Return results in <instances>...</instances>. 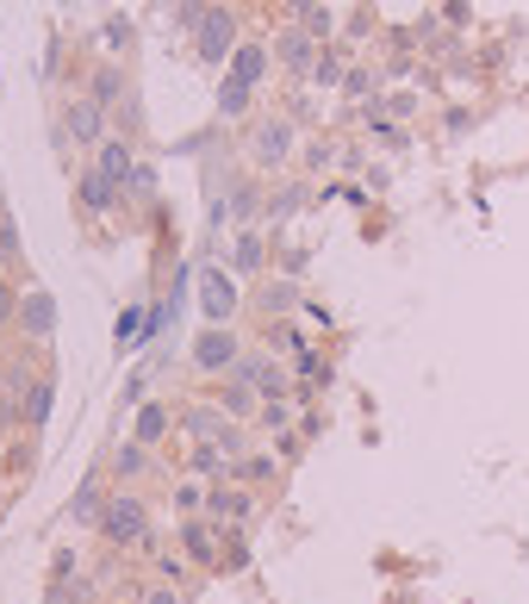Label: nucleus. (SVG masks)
<instances>
[{
  "label": "nucleus",
  "mask_w": 529,
  "mask_h": 604,
  "mask_svg": "<svg viewBox=\"0 0 529 604\" xmlns=\"http://www.w3.org/2000/svg\"><path fill=\"white\" fill-rule=\"evenodd\" d=\"M144 604H175V592H144Z\"/></svg>",
  "instance_id": "412c9836"
},
{
  "label": "nucleus",
  "mask_w": 529,
  "mask_h": 604,
  "mask_svg": "<svg viewBox=\"0 0 529 604\" xmlns=\"http://www.w3.org/2000/svg\"><path fill=\"white\" fill-rule=\"evenodd\" d=\"M25 418H32V424H44V418H50V387H32V399H25Z\"/></svg>",
  "instance_id": "f3484780"
},
{
  "label": "nucleus",
  "mask_w": 529,
  "mask_h": 604,
  "mask_svg": "<svg viewBox=\"0 0 529 604\" xmlns=\"http://www.w3.org/2000/svg\"><path fill=\"white\" fill-rule=\"evenodd\" d=\"M225 411H230V418H249V411H256V399H249L244 387H230L225 392Z\"/></svg>",
  "instance_id": "6ab92c4d"
},
{
  "label": "nucleus",
  "mask_w": 529,
  "mask_h": 604,
  "mask_svg": "<svg viewBox=\"0 0 529 604\" xmlns=\"http://www.w3.org/2000/svg\"><path fill=\"white\" fill-rule=\"evenodd\" d=\"M100 175H113V181L137 175L132 169V144H100Z\"/></svg>",
  "instance_id": "6e6552de"
},
{
  "label": "nucleus",
  "mask_w": 529,
  "mask_h": 604,
  "mask_svg": "<svg viewBox=\"0 0 529 604\" xmlns=\"http://www.w3.org/2000/svg\"><path fill=\"white\" fill-rule=\"evenodd\" d=\"M218 106H225V113H244V106H249V88L225 76V88H218Z\"/></svg>",
  "instance_id": "2eb2a0df"
},
{
  "label": "nucleus",
  "mask_w": 529,
  "mask_h": 604,
  "mask_svg": "<svg viewBox=\"0 0 529 604\" xmlns=\"http://www.w3.org/2000/svg\"><path fill=\"white\" fill-rule=\"evenodd\" d=\"M7 312H13V299H7V287H0V318H7Z\"/></svg>",
  "instance_id": "4be33fe9"
},
{
  "label": "nucleus",
  "mask_w": 529,
  "mask_h": 604,
  "mask_svg": "<svg viewBox=\"0 0 529 604\" xmlns=\"http://www.w3.org/2000/svg\"><path fill=\"white\" fill-rule=\"evenodd\" d=\"M69 132H76V137H100V100H81L76 113H69Z\"/></svg>",
  "instance_id": "f8f14e48"
},
{
  "label": "nucleus",
  "mask_w": 529,
  "mask_h": 604,
  "mask_svg": "<svg viewBox=\"0 0 529 604\" xmlns=\"http://www.w3.org/2000/svg\"><path fill=\"white\" fill-rule=\"evenodd\" d=\"M286 150H293V125H286V118H274V125L256 132V157L262 162H286Z\"/></svg>",
  "instance_id": "39448f33"
},
{
  "label": "nucleus",
  "mask_w": 529,
  "mask_h": 604,
  "mask_svg": "<svg viewBox=\"0 0 529 604\" xmlns=\"http://www.w3.org/2000/svg\"><path fill=\"white\" fill-rule=\"evenodd\" d=\"M69 511H76L81 524H94L100 511H106V505H100V487H81V492H76V505H69Z\"/></svg>",
  "instance_id": "ddd939ff"
},
{
  "label": "nucleus",
  "mask_w": 529,
  "mask_h": 604,
  "mask_svg": "<svg viewBox=\"0 0 529 604\" xmlns=\"http://www.w3.org/2000/svg\"><path fill=\"white\" fill-rule=\"evenodd\" d=\"M268 69V50L262 44H244V50H230V81H244V88H256Z\"/></svg>",
  "instance_id": "423d86ee"
},
{
  "label": "nucleus",
  "mask_w": 529,
  "mask_h": 604,
  "mask_svg": "<svg viewBox=\"0 0 529 604\" xmlns=\"http://www.w3.org/2000/svg\"><path fill=\"white\" fill-rule=\"evenodd\" d=\"M144 461H150V448L137 443V436H132L125 448H119V474H144Z\"/></svg>",
  "instance_id": "4468645a"
},
{
  "label": "nucleus",
  "mask_w": 529,
  "mask_h": 604,
  "mask_svg": "<svg viewBox=\"0 0 529 604\" xmlns=\"http://www.w3.org/2000/svg\"><path fill=\"white\" fill-rule=\"evenodd\" d=\"M212 517H230V524H244V517H249V492H212Z\"/></svg>",
  "instance_id": "1a4fd4ad"
},
{
  "label": "nucleus",
  "mask_w": 529,
  "mask_h": 604,
  "mask_svg": "<svg viewBox=\"0 0 529 604\" xmlns=\"http://www.w3.org/2000/svg\"><path fill=\"white\" fill-rule=\"evenodd\" d=\"M162 430H169V411H162V406H144V411H137V443H144V448H150Z\"/></svg>",
  "instance_id": "9d476101"
},
{
  "label": "nucleus",
  "mask_w": 529,
  "mask_h": 604,
  "mask_svg": "<svg viewBox=\"0 0 529 604\" xmlns=\"http://www.w3.org/2000/svg\"><path fill=\"white\" fill-rule=\"evenodd\" d=\"M100 529H106V543L132 548L150 536V511H144V499H132V492H119V499H106V511H100Z\"/></svg>",
  "instance_id": "f257e3e1"
},
{
  "label": "nucleus",
  "mask_w": 529,
  "mask_h": 604,
  "mask_svg": "<svg viewBox=\"0 0 529 604\" xmlns=\"http://www.w3.org/2000/svg\"><path fill=\"white\" fill-rule=\"evenodd\" d=\"M193 362H200V368H230V362H237V337H230V331H206L200 343H193Z\"/></svg>",
  "instance_id": "20e7f679"
},
{
  "label": "nucleus",
  "mask_w": 529,
  "mask_h": 604,
  "mask_svg": "<svg viewBox=\"0 0 529 604\" xmlns=\"http://www.w3.org/2000/svg\"><path fill=\"white\" fill-rule=\"evenodd\" d=\"M188 548H193V561H218V555H212V529L206 524H188Z\"/></svg>",
  "instance_id": "dca6fc26"
},
{
  "label": "nucleus",
  "mask_w": 529,
  "mask_h": 604,
  "mask_svg": "<svg viewBox=\"0 0 529 604\" xmlns=\"http://www.w3.org/2000/svg\"><path fill=\"white\" fill-rule=\"evenodd\" d=\"M286 62H293V69H305V62H312V38H305V32H293V38H286Z\"/></svg>",
  "instance_id": "a211bd4d"
},
{
  "label": "nucleus",
  "mask_w": 529,
  "mask_h": 604,
  "mask_svg": "<svg viewBox=\"0 0 529 604\" xmlns=\"http://www.w3.org/2000/svg\"><path fill=\"white\" fill-rule=\"evenodd\" d=\"M113 194H119L113 175H100V169H88V175H81V200H88V213H106V206H113Z\"/></svg>",
  "instance_id": "0eeeda50"
},
{
  "label": "nucleus",
  "mask_w": 529,
  "mask_h": 604,
  "mask_svg": "<svg viewBox=\"0 0 529 604\" xmlns=\"http://www.w3.org/2000/svg\"><path fill=\"white\" fill-rule=\"evenodd\" d=\"M188 430H193V436H212V430H218V418L200 406V411H188Z\"/></svg>",
  "instance_id": "aec40b11"
},
{
  "label": "nucleus",
  "mask_w": 529,
  "mask_h": 604,
  "mask_svg": "<svg viewBox=\"0 0 529 604\" xmlns=\"http://www.w3.org/2000/svg\"><path fill=\"white\" fill-rule=\"evenodd\" d=\"M225 50H230V13H225V7H212L206 20H200V57L218 62Z\"/></svg>",
  "instance_id": "7ed1b4c3"
},
{
  "label": "nucleus",
  "mask_w": 529,
  "mask_h": 604,
  "mask_svg": "<svg viewBox=\"0 0 529 604\" xmlns=\"http://www.w3.org/2000/svg\"><path fill=\"white\" fill-rule=\"evenodd\" d=\"M200 306H206V318L212 324H225L230 312H237V287H230L225 274L212 269V274H200Z\"/></svg>",
  "instance_id": "f03ea898"
},
{
  "label": "nucleus",
  "mask_w": 529,
  "mask_h": 604,
  "mask_svg": "<svg viewBox=\"0 0 529 604\" xmlns=\"http://www.w3.org/2000/svg\"><path fill=\"white\" fill-rule=\"evenodd\" d=\"M50 324H57V312H50V299H44V293H32V299H25V331H50Z\"/></svg>",
  "instance_id": "9b49d317"
}]
</instances>
